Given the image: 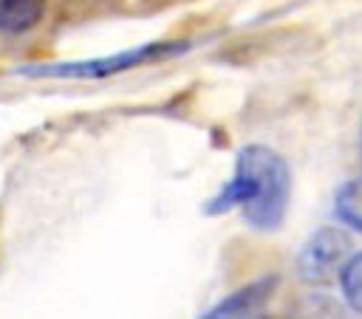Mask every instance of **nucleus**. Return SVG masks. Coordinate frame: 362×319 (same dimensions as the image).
<instances>
[{
	"mask_svg": "<svg viewBox=\"0 0 362 319\" xmlns=\"http://www.w3.org/2000/svg\"><path fill=\"white\" fill-rule=\"evenodd\" d=\"M272 285H274V279H260V282H255L249 288H240L226 302L215 305L206 316H240V313H252V311H257L269 299Z\"/></svg>",
	"mask_w": 362,
	"mask_h": 319,
	"instance_id": "5",
	"label": "nucleus"
},
{
	"mask_svg": "<svg viewBox=\"0 0 362 319\" xmlns=\"http://www.w3.org/2000/svg\"><path fill=\"white\" fill-rule=\"evenodd\" d=\"M45 11V0H0V34L17 37L31 31Z\"/></svg>",
	"mask_w": 362,
	"mask_h": 319,
	"instance_id": "4",
	"label": "nucleus"
},
{
	"mask_svg": "<svg viewBox=\"0 0 362 319\" xmlns=\"http://www.w3.org/2000/svg\"><path fill=\"white\" fill-rule=\"evenodd\" d=\"M351 254V240L342 229H320L308 237V243L303 246L300 257H297V271L305 282L311 285H325L331 282L342 263Z\"/></svg>",
	"mask_w": 362,
	"mask_h": 319,
	"instance_id": "3",
	"label": "nucleus"
},
{
	"mask_svg": "<svg viewBox=\"0 0 362 319\" xmlns=\"http://www.w3.org/2000/svg\"><path fill=\"white\" fill-rule=\"evenodd\" d=\"M334 215H337L339 223H345V226L362 231V178L348 181V183L337 192Z\"/></svg>",
	"mask_w": 362,
	"mask_h": 319,
	"instance_id": "6",
	"label": "nucleus"
},
{
	"mask_svg": "<svg viewBox=\"0 0 362 319\" xmlns=\"http://www.w3.org/2000/svg\"><path fill=\"white\" fill-rule=\"evenodd\" d=\"M288 192H291V175L286 161L274 150L263 144H252L240 150L232 181H226L223 189L209 200L206 215H221L240 206L249 226L260 231H272L286 217Z\"/></svg>",
	"mask_w": 362,
	"mask_h": 319,
	"instance_id": "1",
	"label": "nucleus"
},
{
	"mask_svg": "<svg viewBox=\"0 0 362 319\" xmlns=\"http://www.w3.org/2000/svg\"><path fill=\"white\" fill-rule=\"evenodd\" d=\"M175 48L178 45L147 42V45H139V48H130V51H122V54H113V56H99V59H85V62L28 65V68H23V73H31V76H62V79H99V76H110V73L136 68V65H141V62H147L153 56L170 54Z\"/></svg>",
	"mask_w": 362,
	"mask_h": 319,
	"instance_id": "2",
	"label": "nucleus"
},
{
	"mask_svg": "<svg viewBox=\"0 0 362 319\" xmlns=\"http://www.w3.org/2000/svg\"><path fill=\"white\" fill-rule=\"evenodd\" d=\"M337 277H339V288H342L345 302H348L354 311L362 313V251L354 254V257H348V260L342 263V268H339Z\"/></svg>",
	"mask_w": 362,
	"mask_h": 319,
	"instance_id": "7",
	"label": "nucleus"
}]
</instances>
